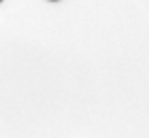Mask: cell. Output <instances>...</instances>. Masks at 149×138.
<instances>
[{"instance_id": "cell-1", "label": "cell", "mask_w": 149, "mask_h": 138, "mask_svg": "<svg viewBox=\"0 0 149 138\" xmlns=\"http://www.w3.org/2000/svg\"><path fill=\"white\" fill-rule=\"evenodd\" d=\"M51 2H58V0H51Z\"/></svg>"}, {"instance_id": "cell-2", "label": "cell", "mask_w": 149, "mask_h": 138, "mask_svg": "<svg viewBox=\"0 0 149 138\" xmlns=\"http://www.w3.org/2000/svg\"><path fill=\"white\" fill-rule=\"evenodd\" d=\"M0 2H4V0H0Z\"/></svg>"}]
</instances>
